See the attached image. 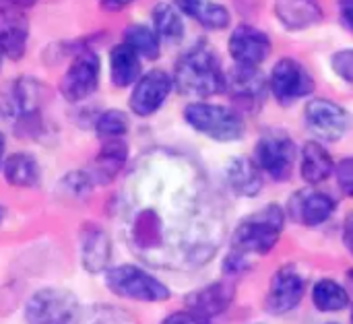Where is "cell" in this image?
<instances>
[{
    "instance_id": "obj_1",
    "label": "cell",
    "mask_w": 353,
    "mask_h": 324,
    "mask_svg": "<svg viewBox=\"0 0 353 324\" xmlns=\"http://www.w3.org/2000/svg\"><path fill=\"white\" fill-rule=\"evenodd\" d=\"M122 236L143 263L159 269H196L223 238V217L188 159L145 155L118 201Z\"/></svg>"
},
{
    "instance_id": "obj_2",
    "label": "cell",
    "mask_w": 353,
    "mask_h": 324,
    "mask_svg": "<svg viewBox=\"0 0 353 324\" xmlns=\"http://www.w3.org/2000/svg\"><path fill=\"white\" fill-rule=\"evenodd\" d=\"M172 79L182 95L194 97H211L228 87V79L219 64V58L207 45H196L188 50L178 60Z\"/></svg>"
},
{
    "instance_id": "obj_3",
    "label": "cell",
    "mask_w": 353,
    "mask_h": 324,
    "mask_svg": "<svg viewBox=\"0 0 353 324\" xmlns=\"http://www.w3.org/2000/svg\"><path fill=\"white\" fill-rule=\"evenodd\" d=\"M285 225V211L277 205L263 207L261 211L248 215L232 236L234 256L248 263L250 256L269 254L281 238Z\"/></svg>"
},
{
    "instance_id": "obj_4",
    "label": "cell",
    "mask_w": 353,
    "mask_h": 324,
    "mask_svg": "<svg viewBox=\"0 0 353 324\" xmlns=\"http://www.w3.org/2000/svg\"><path fill=\"white\" fill-rule=\"evenodd\" d=\"M105 285L120 298L137 300V302H165L170 298V290L134 265H120L105 271Z\"/></svg>"
},
{
    "instance_id": "obj_5",
    "label": "cell",
    "mask_w": 353,
    "mask_h": 324,
    "mask_svg": "<svg viewBox=\"0 0 353 324\" xmlns=\"http://www.w3.org/2000/svg\"><path fill=\"white\" fill-rule=\"evenodd\" d=\"M186 122L201 134H207L215 141H236L244 134V120L238 112L213 105V103H190L184 110Z\"/></svg>"
},
{
    "instance_id": "obj_6",
    "label": "cell",
    "mask_w": 353,
    "mask_h": 324,
    "mask_svg": "<svg viewBox=\"0 0 353 324\" xmlns=\"http://www.w3.org/2000/svg\"><path fill=\"white\" fill-rule=\"evenodd\" d=\"M254 159L263 172H267L273 180L283 182L292 176L294 159H296V147L288 132L279 128L267 130L254 149Z\"/></svg>"
},
{
    "instance_id": "obj_7",
    "label": "cell",
    "mask_w": 353,
    "mask_h": 324,
    "mask_svg": "<svg viewBox=\"0 0 353 324\" xmlns=\"http://www.w3.org/2000/svg\"><path fill=\"white\" fill-rule=\"evenodd\" d=\"M79 306L77 296L68 290H39L25 306V321L29 324H68Z\"/></svg>"
},
{
    "instance_id": "obj_8",
    "label": "cell",
    "mask_w": 353,
    "mask_h": 324,
    "mask_svg": "<svg viewBox=\"0 0 353 324\" xmlns=\"http://www.w3.org/2000/svg\"><path fill=\"white\" fill-rule=\"evenodd\" d=\"M99 85V58L93 50H83L79 52L68 70L64 72L60 81V93L64 95L66 101L79 103L95 93Z\"/></svg>"
},
{
    "instance_id": "obj_9",
    "label": "cell",
    "mask_w": 353,
    "mask_h": 324,
    "mask_svg": "<svg viewBox=\"0 0 353 324\" xmlns=\"http://www.w3.org/2000/svg\"><path fill=\"white\" fill-rule=\"evenodd\" d=\"M273 97L281 105H292L298 99L310 95L314 91V81L310 72L294 58H281L271 72L269 81Z\"/></svg>"
},
{
    "instance_id": "obj_10",
    "label": "cell",
    "mask_w": 353,
    "mask_h": 324,
    "mask_svg": "<svg viewBox=\"0 0 353 324\" xmlns=\"http://www.w3.org/2000/svg\"><path fill=\"white\" fill-rule=\"evenodd\" d=\"M306 128L321 141H339L352 124L350 114L329 99H312L304 110Z\"/></svg>"
},
{
    "instance_id": "obj_11",
    "label": "cell",
    "mask_w": 353,
    "mask_h": 324,
    "mask_svg": "<svg viewBox=\"0 0 353 324\" xmlns=\"http://www.w3.org/2000/svg\"><path fill=\"white\" fill-rule=\"evenodd\" d=\"M306 294V277L296 267H281L269 285L265 310L273 316L292 312Z\"/></svg>"
},
{
    "instance_id": "obj_12",
    "label": "cell",
    "mask_w": 353,
    "mask_h": 324,
    "mask_svg": "<svg viewBox=\"0 0 353 324\" xmlns=\"http://www.w3.org/2000/svg\"><path fill=\"white\" fill-rule=\"evenodd\" d=\"M172 87L174 79L165 70H151L134 83L128 105L137 116H151L163 105Z\"/></svg>"
},
{
    "instance_id": "obj_13",
    "label": "cell",
    "mask_w": 353,
    "mask_h": 324,
    "mask_svg": "<svg viewBox=\"0 0 353 324\" xmlns=\"http://www.w3.org/2000/svg\"><path fill=\"white\" fill-rule=\"evenodd\" d=\"M230 54L238 66L256 68L271 54V39L252 25H240L230 37Z\"/></svg>"
},
{
    "instance_id": "obj_14",
    "label": "cell",
    "mask_w": 353,
    "mask_h": 324,
    "mask_svg": "<svg viewBox=\"0 0 353 324\" xmlns=\"http://www.w3.org/2000/svg\"><path fill=\"white\" fill-rule=\"evenodd\" d=\"M335 209H337V203H335V199L331 194L314 190V188H308V190L296 192L290 199L288 215L294 221L312 227V225L325 223L333 215Z\"/></svg>"
},
{
    "instance_id": "obj_15",
    "label": "cell",
    "mask_w": 353,
    "mask_h": 324,
    "mask_svg": "<svg viewBox=\"0 0 353 324\" xmlns=\"http://www.w3.org/2000/svg\"><path fill=\"white\" fill-rule=\"evenodd\" d=\"M236 285L230 281H215L203 290H196L186 296V310H192L205 318L219 316L228 310V306L234 302Z\"/></svg>"
},
{
    "instance_id": "obj_16",
    "label": "cell",
    "mask_w": 353,
    "mask_h": 324,
    "mask_svg": "<svg viewBox=\"0 0 353 324\" xmlns=\"http://www.w3.org/2000/svg\"><path fill=\"white\" fill-rule=\"evenodd\" d=\"M29 39V21L27 17L14 8H2L0 10V50L6 58L19 60L25 54Z\"/></svg>"
},
{
    "instance_id": "obj_17",
    "label": "cell",
    "mask_w": 353,
    "mask_h": 324,
    "mask_svg": "<svg viewBox=\"0 0 353 324\" xmlns=\"http://www.w3.org/2000/svg\"><path fill=\"white\" fill-rule=\"evenodd\" d=\"M128 159V147L122 139H105L91 170L89 176L93 180V184H110L112 180H116V176L122 172V168L126 165Z\"/></svg>"
},
{
    "instance_id": "obj_18",
    "label": "cell",
    "mask_w": 353,
    "mask_h": 324,
    "mask_svg": "<svg viewBox=\"0 0 353 324\" xmlns=\"http://www.w3.org/2000/svg\"><path fill=\"white\" fill-rule=\"evenodd\" d=\"M112 259L110 236L97 225H85L81 232V263L89 273L105 271Z\"/></svg>"
},
{
    "instance_id": "obj_19",
    "label": "cell",
    "mask_w": 353,
    "mask_h": 324,
    "mask_svg": "<svg viewBox=\"0 0 353 324\" xmlns=\"http://www.w3.org/2000/svg\"><path fill=\"white\" fill-rule=\"evenodd\" d=\"M279 21L294 31L306 29L323 19V8L316 0H277Z\"/></svg>"
},
{
    "instance_id": "obj_20",
    "label": "cell",
    "mask_w": 353,
    "mask_h": 324,
    "mask_svg": "<svg viewBox=\"0 0 353 324\" xmlns=\"http://www.w3.org/2000/svg\"><path fill=\"white\" fill-rule=\"evenodd\" d=\"M110 74L116 87H128L141 79V56L126 41L110 52Z\"/></svg>"
},
{
    "instance_id": "obj_21",
    "label": "cell",
    "mask_w": 353,
    "mask_h": 324,
    "mask_svg": "<svg viewBox=\"0 0 353 324\" xmlns=\"http://www.w3.org/2000/svg\"><path fill=\"white\" fill-rule=\"evenodd\" d=\"M228 182L236 194L242 196H256L263 188L261 168L256 161L248 157H238L228 168Z\"/></svg>"
},
{
    "instance_id": "obj_22",
    "label": "cell",
    "mask_w": 353,
    "mask_h": 324,
    "mask_svg": "<svg viewBox=\"0 0 353 324\" xmlns=\"http://www.w3.org/2000/svg\"><path fill=\"white\" fill-rule=\"evenodd\" d=\"M335 170V163H333V157L329 155V151L316 143V141H310L304 145L302 149V178L308 182V184H321L325 182Z\"/></svg>"
},
{
    "instance_id": "obj_23",
    "label": "cell",
    "mask_w": 353,
    "mask_h": 324,
    "mask_svg": "<svg viewBox=\"0 0 353 324\" xmlns=\"http://www.w3.org/2000/svg\"><path fill=\"white\" fill-rule=\"evenodd\" d=\"M176 8L192 17L207 29H225L230 25V12L225 6L211 0H174Z\"/></svg>"
},
{
    "instance_id": "obj_24",
    "label": "cell",
    "mask_w": 353,
    "mask_h": 324,
    "mask_svg": "<svg viewBox=\"0 0 353 324\" xmlns=\"http://www.w3.org/2000/svg\"><path fill=\"white\" fill-rule=\"evenodd\" d=\"M4 178L10 186L17 188H33L39 184V165L29 153H14L2 163Z\"/></svg>"
},
{
    "instance_id": "obj_25",
    "label": "cell",
    "mask_w": 353,
    "mask_h": 324,
    "mask_svg": "<svg viewBox=\"0 0 353 324\" xmlns=\"http://www.w3.org/2000/svg\"><path fill=\"white\" fill-rule=\"evenodd\" d=\"M68 324H137L134 316L112 304H93V306H79L74 316Z\"/></svg>"
},
{
    "instance_id": "obj_26",
    "label": "cell",
    "mask_w": 353,
    "mask_h": 324,
    "mask_svg": "<svg viewBox=\"0 0 353 324\" xmlns=\"http://www.w3.org/2000/svg\"><path fill=\"white\" fill-rule=\"evenodd\" d=\"M153 25H155V33L163 41L178 43L184 37L182 17H180L178 8L172 6V4H168V2H159L153 8Z\"/></svg>"
},
{
    "instance_id": "obj_27",
    "label": "cell",
    "mask_w": 353,
    "mask_h": 324,
    "mask_svg": "<svg viewBox=\"0 0 353 324\" xmlns=\"http://www.w3.org/2000/svg\"><path fill=\"white\" fill-rule=\"evenodd\" d=\"M263 77L259 74L256 68H246L238 66L230 79V91L236 99L240 101H254L263 95Z\"/></svg>"
},
{
    "instance_id": "obj_28",
    "label": "cell",
    "mask_w": 353,
    "mask_h": 324,
    "mask_svg": "<svg viewBox=\"0 0 353 324\" xmlns=\"http://www.w3.org/2000/svg\"><path fill=\"white\" fill-rule=\"evenodd\" d=\"M312 302L323 312H339L350 306V296L337 281L321 279L312 290Z\"/></svg>"
},
{
    "instance_id": "obj_29",
    "label": "cell",
    "mask_w": 353,
    "mask_h": 324,
    "mask_svg": "<svg viewBox=\"0 0 353 324\" xmlns=\"http://www.w3.org/2000/svg\"><path fill=\"white\" fill-rule=\"evenodd\" d=\"M124 41L143 58H159V35L145 25H130L124 33Z\"/></svg>"
},
{
    "instance_id": "obj_30",
    "label": "cell",
    "mask_w": 353,
    "mask_h": 324,
    "mask_svg": "<svg viewBox=\"0 0 353 324\" xmlns=\"http://www.w3.org/2000/svg\"><path fill=\"white\" fill-rule=\"evenodd\" d=\"M128 130V118L120 110H108L103 112L95 122V132L105 139H122Z\"/></svg>"
},
{
    "instance_id": "obj_31",
    "label": "cell",
    "mask_w": 353,
    "mask_h": 324,
    "mask_svg": "<svg viewBox=\"0 0 353 324\" xmlns=\"http://www.w3.org/2000/svg\"><path fill=\"white\" fill-rule=\"evenodd\" d=\"M62 186H64L70 194H74V196H85V194H89V190H91L95 184H93L89 172H72V174H68V176L62 180Z\"/></svg>"
},
{
    "instance_id": "obj_32",
    "label": "cell",
    "mask_w": 353,
    "mask_h": 324,
    "mask_svg": "<svg viewBox=\"0 0 353 324\" xmlns=\"http://www.w3.org/2000/svg\"><path fill=\"white\" fill-rule=\"evenodd\" d=\"M333 70L347 83H353V50H341L333 56Z\"/></svg>"
},
{
    "instance_id": "obj_33",
    "label": "cell",
    "mask_w": 353,
    "mask_h": 324,
    "mask_svg": "<svg viewBox=\"0 0 353 324\" xmlns=\"http://www.w3.org/2000/svg\"><path fill=\"white\" fill-rule=\"evenodd\" d=\"M335 174H337V184H339V188H341L347 196H353V157L343 159V161L337 165Z\"/></svg>"
},
{
    "instance_id": "obj_34",
    "label": "cell",
    "mask_w": 353,
    "mask_h": 324,
    "mask_svg": "<svg viewBox=\"0 0 353 324\" xmlns=\"http://www.w3.org/2000/svg\"><path fill=\"white\" fill-rule=\"evenodd\" d=\"M161 324H211V321L201 316V314H196V312H192V310H186V312L170 314Z\"/></svg>"
},
{
    "instance_id": "obj_35",
    "label": "cell",
    "mask_w": 353,
    "mask_h": 324,
    "mask_svg": "<svg viewBox=\"0 0 353 324\" xmlns=\"http://www.w3.org/2000/svg\"><path fill=\"white\" fill-rule=\"evenodd\" d=\"M339 10H341V19L345 27L353 31V0H339Z\"/></svg>"
},
{
    "instance_id": "obj_36",
    "label": "cell",
    "mask_w": 353,
    "mask_h": 324,
    "mask_svg": "<svg viewBox=\"0 0 353 324\" xmlns=\"http://www.w3.org/2000/svg\"><path fill=\"white\" fill-rule=\"evenodd\" d=\"M343 242H345V248L350 250V254L353 256V213L347 215V219H345V225H343Z\"/></svg>"
},
{
    "instance_id": "obj_37",
    "label": "cell",
    "mask_w": 353,
    "mask_h": 324,
    "mask_svg": "<svg viewBox=\"0 0 353 324\" xmlns=\"http://www.w3.org/2000/svg\"><path fill=\"white\" fill-rule=\"evenodd\" d=\"M134 0H101V8L110 10V12H118V10H122L124 6H128Z\"/></svg>"
},
{
    "instance_id": "obj_38",
    "label": "cell",
    "mask_w": 353,
    "mask_h": 324,
    "mask_svg": "<svg viewBox=\"0 0 353 324\" xmlns=\"http://www.w3.org/2000/svg\"><path fill=\"white\" fill-rule=\"evenodd\" d=\"M2 2H6L8 6H14V8H29V6H33L37 0H2Z\"/></svg>"
},
{
    "instance_id": "obj_39",
    "label": "cell",
    "mask_w": 353,
    "mask_h": 324,
    "mask_svg": "<svg viewBox=\"0 0 353 324\" xmlns=\"http://www.w3.org/2000/svg\"><path fill=\"white\" fill-rule=\"evenodd\" d=\"M4 147H6V143H4V136H2V132H0V168H2V163H4Z\"/></svg>"
},
{
    "instance_id": "obj_40",
    "label": "cell",
    "mask_w": 353,
    "mask_h": 324,
    "mask_svg": "<svg viewBox=\"0 0 353 324\" xmlns=\"http://www.w3.org/2000/svg\"><path fill=\"white\" fill-rule=\"evenodd\" d=\"M347 277H350V281L353 283V271H350V273H347Z\"/></svg>"
},
{
    "instance_id": "obj_41",
    "label": "cell",
    "mask_w": 353,
    "mask_h": 324,
    "mask_svg": "<svg viewBox=\"0 0 353 324\" xmlns=\"http://www.w3.org/2000/svg\"><path fill=\"white\" fill-rule=\"evenodd\" d=\"M2 217H4V209L0 207V221H2Z\"/></svg>"
},
{
    "instance_id": "obj_42",
    "label": "cell",
    "mask_w": 353,
    "mask_h": 324,
    "mask_svg": "<svg viewBox=\"0 0 353 324\" xmlns=\"http://www.w3.org/2000/svg\"><path fill=\"white\" fill-rule=\"evenodd\" d=\"M2 56H4V54H2V50H0V66H2Z\"/></svg>"
},
{
    "instance_id": "obj_43",
    "label": "cell",
    "mask_w": 353,
    "mask_h": 324,
    "mask_svg": "<svg viewBox=\"0 0 353 324\" xmlns=\"http://www.w3.org/2000/svg\"><path fill=\"white\" fill-rule=\"evenodd\" d=\"M352 323H353V316H352Z\"/></svg>"
}]
</instances>
